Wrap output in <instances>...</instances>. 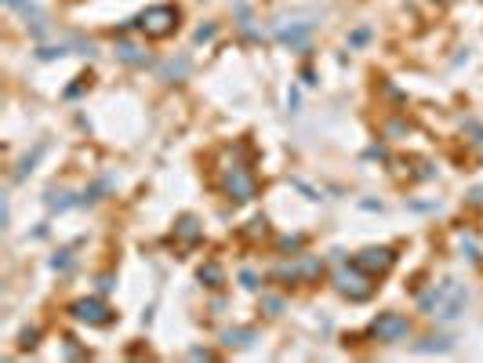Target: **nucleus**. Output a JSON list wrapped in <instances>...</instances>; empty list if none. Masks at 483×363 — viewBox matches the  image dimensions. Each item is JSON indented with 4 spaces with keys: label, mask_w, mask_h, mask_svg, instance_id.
<instances>
[{
    "label": "nucleus",
    "mask_w": 483,
    "mask_h": 363,
    "mask_svg": "<svg viewBox=\"0 0 483 363\" xmlns=\"http://www.w3.org/2000/svg\"><path fill=\"white\" fill-rule=\"evenodd\" d=\"M175 236L182 240V243H196V240H200V222H196L193 214L178 218V222H175Z\"/></svg>",
    "instance_id": "12"
},
{
    "label": "nucleus",
    "mask_w": 483,
    "mask_h": 363,
    "mask_svg": "<svg viewBox=\"0 0 483 363\" xmlns=\"http://www.w3.org/2000/svg\"><path fill=\"white\" fill-rule=\"evenodd\" d=\"M117 58H120V62H127V66H146V62H149V51H142L138 44L120 41V44H117Z\"/></svg>",
    "instance_id": "11"
},
{
    "label": "nucleus",
    "mask_w": 483,
    "mask_h": 363,
    "mask_svg": "<svg viewBox=\"0 0 483 363\" xmlns=\"http://www.w3.org/2000/svg\"><path fill=\"white\" fill-rule=\"evenodd\" d=\"M324 272V262L320 258H313V254H302L298 262H291V265H280L273 276L276 280H313V276H320Z\"/></svg>",
    "instance_id": "7"
},
{
    "label": "nucleus",
    "mask_w": 483,
    "mask_h": 363,
    "mask_svg": "<svg viewBox=\"0 0 483 363\" xmlns=\"http://www.w3.org/2000/svg\"><path fill=\"white\" fill-rule=\"evenodd\" d=\"M211 36H214V25H200V30H196V44L211 41Z\"/></svg>",
    "instance_id": "18"
},
{
    "label": "nucleus",
    "mask_w": 483,
    "mask_h": 363,
    "mask_svg": "<svg viewBox=\"0 0 483 363\" xmlns=\"http://www.w3.org/2000/svg\"><path fill=\"white\" fill-rule=\"evenodd\" d=\"M4 4L11 11H19V15L25 19V30H30L33 36H44L47 33V15L36 4H30V0H4Z\"/></svg>",
    "instance_id": "9"
},
{
    "label": "nucleus",
    "mask_w": 483,
    "mask_h": 363,
    "mask_svg": "<svg viewBox=\"0 0 483 363\" xmlns=\"http://www.w3.org/2000/svg\"><path fill=\"white\" fill-rule=\"evenodd\" d=\"M422 349H425V353H447V349H451V342H447V338H429Z\"/></svg>",
    "instance_id": "17"
},
{
    "label": "nucleus",
    "mask_w": 483,
    "mask_h": 363,
    "mask_svg": "<svg viewBox=\"0 0 483 363\" xmlns=\"http://www.w3.org/2000/svg\"><path fill=\"white\" fill-rule=\"evenodd\" d=\"M309 36H313V22H291V25H280L276 30V41L291 51L309 47Z\"/></svg>",
    "instance_id": "10"
},
{
    "label": "nucleus",
    "mask_w": 483,
    "mask_h": 363,
    "mask_svg": "<svg viewBox=\"0 0 483 363\" xmlns=\"http://www.w3.org/2000/svg\"><path fill=\"white\" fill-rule=\"evenodd\" d=\"M69 313H73V320L91 323V327H106V323L113 320V313L98 302V298H80V302H73V305H69Z\"/></svg>",
    "instance_id": "6"
},
{
    "label": "nucleus",
    "mask_w": 483,
    "mask_h": 363,
    "mask_svg": "<svg viewBox=\"0 0 483 363\" xmlns=\"http://www.w3.org/2000/svg\"><path fill=\"white\" fill-rule=\"evenodd\" d=\"M335 287L346 294V298H352V302H363V298H371L374 283H371V272L352 262V265H341L335 272Z\"/></svg>",
    "instance_id": "4"
},
{
    "label": "nucleus",
    "mask_w": 483,
    "mask_h": 363,
    "mask_svg": "<svg viewBox=\"0 0 483 363\" xmlns=\"http://www.w3.org/2000/svg\"><path fill=\"white\" fill-rule=\"evenodd\" d=\"M222 342H225L229 349H247V345L254 342V331H225Z\"/></svg>",
    "instance_id": "15"
},
{
    "label": "nucleus",
    "mask_w": 483,
    "mask_h": 363,
    "mask_svg": "<svg viewBox=\"0 0 483 363\" xmlns=\"http://www.w3.org/2000/svg\"><path fill=\"white\" fill-rule=\"evenodd\" d=\"M44 149H47V142H41V146H36L33 153H25V157H22V164H19V171H15V178H25V175H30V171H33V164L44 157Z\"/></svg>",
    "instance_id": "16"
},
{
    "label": "nucleus",
    "mask_w": 483,
    "mask_h": 363,
    "mask_svg": "<svg viewBox=\"0 0 483 363\" xmlns=\"http://www.w3.org/2000/svg\"><path fill=\"white\" fill-rule=\"evenodd\" d=\"M392 262H396V254H392L389 248H367L356 254V265L367 269L371 276H385V272L392 269Z\"/></svg>",
    "instance_id": "8"
},
{
    "label": "nucleus",
    "mask_w": 483,
    "mask_h": 363,
    "mask_svg": "<svg viewBox=\"0 0 483 363\" xmlns=\"http://www.w3.org/2000/svg\"><path fill=\"white\" fill-rule=\"evenodd\" d=\"M371 334L378 342H403L407 334H411V323H407V316H400V313H381L371 323Z\"/></svg>",
    "instance_id": "5"
},
{
    "label": "nucleus",
    "mask_w": 483,
    "mask_h": 363,
    "mask_svg": "<svg viewBox=\"0 0 483 363\" xmlns=\"http://www.w3.org/2000/svg\"><path fill=\"white\" fill-rule=\"evenodd\" d=\"M363 41H367V30H356V33L349 36V44H352V47H356V44H363Z\"/></svg>",
    "instance_id": "22"
},
{
    "label": "nucleus",
    "mask_w": 483,
    "mask_h": 363,
    "mask_svg": "<svg viewBox=\"0 0 483 363\" xmlns=\"http://www.w3.org/2000/svg\"><path fill=\"white\" fill-rule=\"evenodd\" d=\"M265 309H269V313L276 316V313H280V302H276V298H265Z\"/></svg>",
    "instance_id": "23"
},
{
    "label": "nucleus",
    "mask_w": 483,
    "mask_h": 363,
    "mask_svg": "<svg viewBox=\"0 0 483 363\" xmlns=\"http://www.w3.org/2000/svg\"><path fill=\"white\" fill-rule=\"evenodd\" d=\"M135 25L142 30L149 41H160V36H171L178 30V8L171 4H157V8H146L142 15L135 19Z\"/></svg>",
    "instance_id": "2"
},
{
    "label": "nucleus",
    "mask_w": 483,
    "mask_h": 363,
    "mask_svg": "<svg viewBox=\"0 0 483 363\" xmlns=\"http://www.w3.org/2000/svg\"><path fill=\"white\" fill-rule=\"evenodd\" d=\"M196 276H200V283H207V287H222L225 272H222V265H218V262H203Z\"/></svg>",
    "instance_id": "14"
},
{
    "label": "nucleus",
    "mask_w": 483,
    "mask_h": 363,
    "mask_svg": "<svg viewBox=\"0 0 483 363\" xmlns=\"http://www.w3.org/2000/svg\"><path fill=\"white\" fill-rule=\"evenodd\" d=\"M222 192H225L229 200H236V204H247V200L258 197V182H254L251 167H247V164L225 167V175H222Z\"/></svg>",
    "instance_id": "3"
},
{
    "label": "nucleus",
    "mask_w": 483,
    "mask_h": 363,
    "mask_svg": "<svg viewBox=\"0 0 483 363\" xmlns=\"http://www.w3.org/2000/svg\"><path fill=\"white\" fill-rule=\"evenodd\" d=\"M51 265H55V269H66V265H69V251H62V254H58Z\"/></svg>",
    "instance_id": "21"
},
{
    "label": "nucleus",
    "mask_w": 483,
    "mask_h": 363,
    "mask_svg": "<svg viewBox=\"0 0 483 363\" xmlns=\"http://www.w3.org/2000/svg\"><path fill=\"white\" fill-rule=\"evenodd\" d=\"M189 356H193V360H214V353H211V349H193Z\"/></svg>",
    "instance_id": "20"
},
{
    "label": "nucleus",
    "mask_w": 483,
    "mask_h": 363,
    "mask_svg": "<svg viewBox=\"0 0 483 363\" xmlns=\"http://www.w3.org/2000/svg\"><path fill=\"white\" fill-rule=\"evenodd\" d=\"M418 305H422V313L436 316V320H458L469 305V291L458 280H443L440 287H432L429 294L418 298Z\"/></svg>",
    "instance_id": "1"
},
{
    "label": "nucleus",
    "mask_w": 483,
    "mask_h": 363,
    "mask_svg": "<svg viewBox=\"0 0 483 363\" xmlns=\"http://www.w3.org/2000/svg\"><path fill=\"white\" fill-rule=\"evenodd\" d=\"M186 73H189V58H168L160 66L164 80H186Z\"/></svg>",
    "instance_id": "13"
},
{
    "label": "nucleus",
    "mask_w": 483,
    "mask_h": 363,
    "mask_svg": "<svg viewBox=\"0 0 483 363\" xmlns=\"http://www.w3.org/2000/svg\"><path fill=\"white\" fill-rule=\"evenodd\" d=\"M280 248H284V251H295V248H302V236H284V240H280Z\"/></svg>",
    "instance_id": "19"
}]
</instances>
